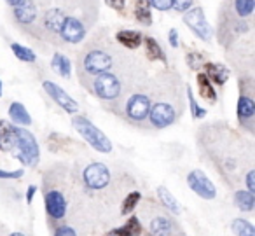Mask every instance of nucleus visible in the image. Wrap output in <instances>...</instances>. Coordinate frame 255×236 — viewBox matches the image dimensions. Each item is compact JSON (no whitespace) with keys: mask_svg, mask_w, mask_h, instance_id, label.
Returning a JSON list of instances; mask_svg holds the SVG:
<instances>
[{"mask_svg":"<svg viewBox=\"0 0 255 236\" xmlns=\"http://www.w3.org/2000/svg\"><path fill=\"white\" fill-rule=\"evenodd\" d=\"M123 61V51L112 46L109 40H100V37H95L79 54L77 77L81 79L82 86L88 88L89 91V84L96 75L110 72L112 68L119 67Z\"/></svg>","mask_w":255,"mask_h":236,"instance_id":"obj_1","label":"nucleus"},{"mask_svg":"<svg viewBox=\"0 0 255 236\" xmlns=\"http://www.w3.org/2000/svg\"><path fill=\"white\" fill-rule=\"evenodd\" d=\"M173 89H171V82L166 81V84L161 82L159 88H154L150 91V96H156L154 102H150V110L147 123L154 128V130H163L171 124L177 123V119L182 114V102L178 100V96H171ZM152 100V98H150Z\"/></svg>","mask_w":255,"mask_h":236,"instance_id":"obj_2","label":"nucleus"},{"mask_svg":"<svg viewBox=\"0 0 255 236\" xmlns=\"http://www.w3.org/2000/svg\"><path fill=\"white\" fill-rule=\"evenodd\" d=\"M12 126V124H11ZM16 147V138H14V133H12V130H9L7 133H2L0 135V151H12V149Z\"/></svg>","mask_w":255,"mask_h":236,"instance_id":"obj_28","label":"nucleus"},{"mask_svg":"<svg viewBox=\"0 0 255 236\" xmlns=\"http://www.w3.org/2000/svg\"><path fill=\"white\" fill-rule=\"evenodd\" d=\"M93 21L82 18V16H70L67 18V21L63 23L60 32V42L65 44H79L86 39L88 35L89 25Z\"/></svg>","mask_w":255,"mask_h":236,"instance_id":"obj_8","label":"nucleus"},{"mask_svg":"<svg viewBox=\"0 0 255 236\" xmlns=\"http://www.w3.org/2000/svg\"><path fill=\"white\" fill-rule=\"evenodd\" d=\"M5 4H7L9 5V7H16V5H19V4H21V0H5Z\"/></svg>","mask_w":255,"mask_h":236,"instance_id":"obj_39","label":"nucleus"},{"mask_svg":"<svg viewBox=\"0 0 255 236\" xmlns=\"http://www.w3.org/2000/svg\"><path fill=\"white\" fill-rule=\"evenodd\" d=\"M51 68H53L58 75H61V77H65V79H68L72 75L70 60H68V58L65 56V54H61V53H54L53 60H51Z\"/></svg>","mask_w":255,"mask_h":236,"instance_id":"obj_17","label":"nucleus"},{"mask_svg":"<svg viewBox=\"0 0 255 236\" xmlns=\"http://www.w3.org/2000/svg\"><path fill=\"white\" fill-rule=\"evenodd\" d=\"M150 96L147 91H135L124 102V119L129 124H145L150 110Z\"/></svg>","mask_w":255,"mask_h":236,"instance_id":"obj_6","label":"nucleus"},{"mask_svg":"<svg viewBox=\"0 0 255 236\" xmlns=\"http://www.w3.org/2000/svg\"><path fill=\"white\" fill-rule=\"evenodd\" d=\"M37 191V187L35 186H32V187H28V196H26V200H28V203L32 201V198H33V193Z\"/></svg>","mask_w":255,"mask_h":236,"instance_id":"obj_40","label":"nucleus"},{"mask_svg":"<svg viewBox=\"0 0 255 236\" xmlns=\"http://www.w3.org/2000/svg\"><path fill=\"white\" fill-rule=\"evenodd\" d=\"M185 60H187L189 68H192V70H199V68L203 67V61H205V54L196 53V51H194V53H187Z\"/></svg>","mask_w":255,"mask_h":236,"instance_id":"obj_29","label":"nucleus"},{"mask_svg":"<svg viewBox=\"0 0 255 236\" xmlns=\"http://www.w3.org/2000/svg\"><path fill=\"white\" fill-rule=\"evenodd\" d=\"M124 229H126L128 233L131 236H140V233H142V226H140L138 219L136 217H131L129 221L124 224Z\"/></svg>","mask_w":255,"mask_h":236,"instance_id":"obj_31","label":"nucleus"},{"mask_svg":"<svg viewBox=\"0 0 255 236\" xmlns=\"http://www.w3.org/2000/svg\"><path fill=\"white\" fill-rule=\"evenodd\" d=\"M240 98H238V121L240 126L250 135L255 131V102H254V88H252V79L240 81Z\"/></svg>","mask_w":255,"mask_h":236,"instance_id":"obj_4","label":"nucleus"},{"mask_svg":"<svg viewBox=\"0 0 255 236\" xmlns=\"http://www.w3.org/2000/svg\"><path fill=\"white\" fill-rule=\"evenodd\" d=\"M138 201H140V193H138V191H133V193H129L126 196V200H124L123 210H121V214L128 215L129 212H133V210H135L136 205H138Z\"/></svg>","mask_w":255,"mask_h":236,"instance_id":"obj_26","label":"nucleus"},{"mask_svg":"<svg viewBox=\"0 0 255 236\" xmlns=\"http://www.w3.org/2000/svg\"><path fill=\"white\" fill-rule=\"evenodd\" d=\"M234 203H236V207L240 208V210L252 212L255 207V196L252 193H248V191H238V193L234 194Z\"/></svg>","mask_w":255,"mask_h":236,"instance_id":"obj_22","label":"nucleus"},{"mask_svg":"<svg viewBox=\"0 0 255 236\" xmlns=\"http://www.w3.org/2000/svg\"><path fill=\"white\" fill-rule=\"evenodd\" d=\"M11 236H25V235H23V233H12Z\"/></svg>","mask_w":255,"mask_h":236,"instance_id":"obj_41","label":"nucleus"},{"mask_svg":"<svg viewBox=\"0 0 255 236\" xmlns=\"http://www.w3.org/2000/svg\"><path fill=\"white\" fill-rule=\"evenodd\" d=\"M11 49H12V53H14V56L18 58V60L25 61V63H33V61L37 60L35 53H33L32 49H28V47L21 46V44L12 42L11 44Z\"/></svg>","mask_w":255,"mask_h":236,"instance_id":"obj_24","label":"nucleus"},{"mask_svg":"<svg viewBox=\"0 0 255 236\" xmlns=\"http://www.w3.org/2000/svg\"><path fill=\"white\" fill-rule=\"evenodd\" d=\"M194 7V0H171V9L177 12H187Z\"/></svg>","mask_w":255,"mask_h":236,"instance_id":"obj_30","label":"nucleus"},{"mask_svg":"<svg viewBox=\"0 0 255 236\" xmlns=\"http://www.w3.org/2000/svg\"><path fill=\"white\" fill-rule=\"evenodd\" d=\"M143 44H145V53L150 60H161L166 63V56H164L163 49H161V46L154 37H143Z\"/></svg>","mask_w":255,"mask_h":236,"instance_id":"obj_21","label":"nucleus"},{"mask_svg":"<svg viewBox=\"0 0 255 236\" xmlns=\"http://www.w3.org/2000/svg\"><path fill=\"white\" fill-rule=\"evenodd\" d=\"M9 130H11V124H9L7 121H0V135L7 133Z\"/></svg>","mask_w":255,"mask_h":236,"instance_id":"obj_38","label":"nucleus"},{"mask_svg":"<svg viewBox=\"0 0 255 236\" xmlns=\"http://www.w3.org/2000/svg\"><path fill=\"white\" fill-rule=\"evenodd\" d=\"M135 18L140 25L149 26L152 23V12H150V4L149 0H136L135 5Z\"/></svg>","mask_w":255,"mask_h":236,"instance_id":"obj_20","label":"nucleus"},{"mask_svg":"<svg viewBox=\"0 0 255 236\" xmlns=\"http://www.w3.org/2000/svg\"><path fill=\"white\" fill-rule=\"evenodd\" d=\"M19 177H23V170H18V172H4V170H0V179L12 180V179H19Z\"/></svg>","mask_w":255,"mask_h":236,"instance_id":"obj_35","label":"nucleus"},{"mask_svg":"<svg viewBox=\"0 0 255 236\" xmlns=\"http://www.w3.org/2000/svg\"><path fill=\"white\" fill-rule=\"evenodd\" d=\"M205 68H206L205 75L210 79V81L215 82V84L224 86L227 82V79H229V68H227L226 65H222V63H206Z\"/></svg>","mask_w":255,"mask_h":236,"instance_id":"obj_15","label":"nucleus"},{"mask_svg":"<svg viewBox=\"0 0 255 236\" xmlns=\"http://www.w3.org/2000/svg\"><path fill=\"white\" fill-rule=\"evenodd\" d=\"M157 196H159V200L163 201V205L168 210L173 212V214H180V205H178V201L175 200L173 194H171L166 187H163V186L157 187Z\"/></svg>","mask_w":255,"mask_h":236,"instance_id":"obj_23","label":"nucleus"},{"mask_svg":"<svg viewBox=\"0 0 255 236\" xmlns=\"http://www.w3.org/2000/svg\"><path fill=\"white\" fill-rule=\"evenodd\" d=\"M12 133L16 138V147L18 149V159L26 166H37L39 163V144H37L35 137L25 128L11 126Z\"/></svg>","mask_w":255,"mask_h":236,"instance_id":"obj_7","label":"nucleus"},{"mask_svg":"<svg viewBox=\"0 0 255 236\" xmlns=\"http://www.w3.org/2000/svg\"><path fill=\"white\" fill-rule=\"evenodd\" d=\"M198 88H199V96L205 98L206 102L215 103L217 102V91L213 88L212 81L206 77L205 74H198Z\"/></svg>","mask_w":255,"mask_h":236,"instance_id":"obj_19","label":"nucleus"},{"mask_svg":"<svg viewBox=\"0 0 255 236\" xmlns=\"http://www.w3.org/2000/svg\"><path fill=\"white\" fill-rule=\"evenodd\" d=\"M72 124H74L75 130L82 135V138H84L89 145H93L98 152H103V154H110V152H112V142H110L109 137H107L102 130H98L89 119H86V117H82V116H75V117H72Z\"/></svg>","mask_w":255,"mask_h":236,"instance_id":"obj_5","label":"nucleus"},{"mask_svg":"<svg viewBox=\"0 0 255 236\" xmlns=\"http://www.w3.org/2000/svg\"><path fill=\"white\" fill-rule=\"evenodd\" d=\"M105 4L114 11H124L126 7V0H105Z\"/></svg>","mask_w":255,"mask_h":236,"instance_id":"obj_34","label":"nucleus"},{"mask_svg":"<svg viewBox=\"0 0 255 236\" xmlns=\"http://www.w3.org/2000/svg\"><path fill=\"white\" fill-rule=\"evenodd\" d=\"M233 231L238 236H255V228L245 219H236L233 221Z\"/></svg>","mask_w":255,"mask_h":236,"instance_id":"obj_25","label":"nucleus"},{"mask_svg":"<svg viewBox=\"0 0 255 236\" xmlns=\"http://www.w3.org/2000/svg\"><path fill=\"white\" fill-rule=\"evenodd\" d=\"M126 70V67H121L119 72H105V74L96 75L89 84V91L98 96L103 102H116L124 96V79L121 72Z\"/></svg>","mask_w":255,"mask_h":236,"instance_id":"obj_3","label":"nucleus"},{"mask_svg":"<svg viewBox=\"0 0 255 236\" xmlns=\"http://www.w3.org/2000/svg\"><path fill=\"white\" fill-rule=\"evenodd\" d=\"M245 184H247V191L252 194H255V170L250 168L247 173H245Z\"/></svg>","mask_w":255,"mask_h":236,"instance_id":"obj_32","label":"nucleus"},{"mask_svg":"<svg viewBox=\"0 0 255 236\" xmlns=\"http://www.w3.org/2000/svg\"><path fill=\"white\" fill-rule=\"evenodd\" d=\"M187 98H189V105H191V112H192V117L194 119H203V117L206 116V110L201 109V107L196 103V98L194 95H192V89L187 86Z\"/></svg>","mask_w":255,"mask_h":236,"instance_id":"obj_27","label":"nucleus"},{"mask_svg":"<svg viewBox=\"0 0 255 236\" xmlns=\"http://www.w3.org/2000/svg\"><path fill=\"white\" fill-rule=\"evenodd\" d=\"M107 236H131L129 233L124 229V226L123 228H119V229H114V231H110V233H107Z\"/></svg>","mask_w":255,"mask_h":236,"instance_id":"obj_37","label":"nucleus"},{"mask_svg":"<svg viewBox=\"0 0 255 236\" xmlns=\"http://www.w3.org/2000/svg\"><path fill=\"white\" fill-rule=\"evenodd\" d=\"M44 203H46V212L51 221H63L65 214H67V198H65L63 191H44Z\"/></svg>","mask_w":255,"mask_h":236,"instance_id":"obj_11","label":"nucleus"},{"mask_svg":"<svg viewBox=\"0 0 255 236\" xmlns=\"http://www.w3.org/2000/svg\"><path fill=\"white\" fill-rule=\"evenodd\" d=\"M187 184L199 198H203V200H213L217 194V189L212 184V180L198 168L192 170V172L187 175Z\"/></svg>","mask_w":255,"mask_h":236,"instance_id":"obj_13","label":"nucleus"},{"mask_svg":"<svg viewBox=\"0 0 255 236\" xmlns=\"http://www.w3.org/2000/svg\"><path fill=\"white\" fill-rule=\"evenodd\" d=\"M82 182L91 191L105 189L110 184V170L103 163H91L82 172Z\"/></svg>","mask_w":255,"mask_h":236,"instance_id":"obj_10","label":"nucleus"},{"mask_svg":"<svg viewBox=\"0 0 255 236\" xmlns=\"http://www.w3.org/2000/svg\"><path fill=\"white\" fill-rule=\"evenodd\" d=\"M0 96H2V81H0Z\"/></svg>","mask_w":255,"mask_h":236,"instance_id":"obj_42","label":"nucleus"},{"mask_svg":"<svg viewBox=\"0 0 255 236\" xmlns=\"http://www.w3.org/2000/svg\"><path fill=\"white\" fill-rule=\"evenodd\" d=\"M9 116H11L12 123L19 124V126H28V124H32V117H30L28 110L19 102L11 103V107H9Z\"/></svg>","mask_w":255,"mask_h":236,"instance_id":"obj_16","label":"nucleus"},{"mask_svg":"<svg viewBox=\"0 0 255 236\" xmlns=\"http://www.w3.org/2000/svg\"><path fill=\"white\" fill-rule=\"evenodd\" d=\"M150 233L154 236H171L173 235V222L166 217H154L150 221Z\"/></svg>","mask_w":255,"mask_h":236,"instance_id":"obj_18","label":"nucleus"},{"mask_svg":"<svg viewBox=\"0 0 255 236\" xmlns=\"http://www.w3.org/2000/svg\"><path fill=\"white\" fill-rule=\"evenodd\" d=\"M170 44H171V47H178V32L175 28H171L170 30Z\"/></svg>","mask_w":255,"mask_h":236,"instance_id":"obj_36","label":"nucleus"},{"mask_svg":"<svg viewBox=\"0 0 255 236\" xmlns=\"http://www.w3.org/2000/svg\"><path fill=\"white\" fill-rule=\"evenodd\" d=\"M184 23L189 26L196 37H199L205 42H212L213 39V28L206 21V16L201 7H192L187 12H184Z\"/></svg>","mask_w":255,"mask_h":236,"instance_id":"obj_9","label":"nucleus"},{"mask_svg":"<svg viewBox=\"0 0 255 236\" xmlns=\"http://www.w3.org/2000/svg\"><path fill=\"white\" fill-rule=\"evenodd\" d=\"M42 88H44V91L51 96V100H53L54 103H58V105H60L65 112H68V114H77L79 112V103L75 102V100L72 98V96L68 95L63 88H60L56 82L44 81Z\"/></svg>","mask_w":255,"mask_h":236,"instance_id":"obj_12","label":"nucleus"},{"mask_svg":"<svg viewBox=\"0 0 255 236\" xmlns=\"http://www.w3.org/2000/svg\"><path fill=\"white\" fill-rule=\"evenodd\" d=\"M54 236H77V231L70 226H60V228L54 231Z\"/></svg>","mask_w":255,"mask_h":236,"instance_id":"obj_33","label":"nucleus"},{"mask_svg":"<svg viewBox=\"0 0 255 236\" xmlns=\"http://www.w3.org/2000/svg\"><path fill=\"white\" fill-rule=\"evenodd\" d=\"M116 40L126 49H138L143 42V35L136 30H119L116 33Z\"/></svg>","mask_w":255,"mask_h":236,"instance_id":"obj_14","label":"nucleus"}]
</instances>
